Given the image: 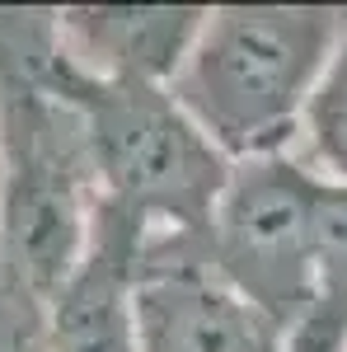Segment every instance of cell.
<instances>
[{
  "mask_svg": "<svg viewBox=\"0 0 347 352\" xmlns=\"http://www.w3.org/2000/svg\"><path fill=\"white\" fill-rule=\"evenodd\" d=\"M56 10H0V268L47 300L80 263L99 179L80 118L47 85Z\"/></svg>",
  "mask_w": 347,
  "mask_h": 352,
  "instance_id": "6da1fadb",
  "label": "cell"
},
{
  "mask_svg": "<svg viewBox=\"0 0 347 352\" xmlns=\"http://www.w3.org/2000/svg\"><path fill=\"white\" fill-rule=\"evenodd\" d=\"M338 28L333 5H216L169 94L230 164L282 155L300 136Z\"/></svg>",
  "mask_w": 347,
  "mask_h": 352,
  "instance_id": "7a4b0ae2",
  "label": "cell"
},
{
  "mask_svg": "<svg viewBox=\"0 0 347 352\" xmlns=\"http://www.w3.org/2000/svg\"><path fill=\"white\" fill-rule=\"evenodd\" d=\"M47 85L80 118L89 164L99 179V202L141 217L150 230H207L230 160L179 109L169 85L89 76L66 56L61 43L47 61Z\"/></svg>",
  "mask_w": 347,
  "mask_h": 352,
  "instance_id": "3957f363",
  "label": "cell"
},
{
  "mask_svg": "<svg viewBox=\"0 0 347 352\" xmlns=\"http://www.w3.org/2000/svg\"><path fill=\"white\" fill-rule=\"evenodd\" d=\"M320 197L324 179L287 151L235 160L202 230L212 272L282 338L310 305Z\"/></svg>",
  "mask_w": 347,
  "mask_h": 352,
  "instance_id": "277c9868",
  "label": "cell"
},
{
  "mask_svg": "<svg viewBox=\"0 0 347 352\" xmlns=\"http://www.w3.org/2000/svg\"><path fill=\"white\" fill-rule=\"evenodd\" d=\"M136 338V352H282V333L212 272L202 235L174 230L146 235Z\"/></svg>",
  "mask_w": 347,
  "mask_h": 352,
  "instance_id": "5b68a950",
  "label": "cell"
},
{
  "mask_svg": "<svg viewBox=\"0 0 347 352\" xmlns=\"http://www.w3.org/2000/svg\"><path fill=\"white\" fill-rule=\"evenodd\" d=\"M150 226L113 202L94 207L89 244L47 296V352H136V282Z\"/></svg>",
  "mask_w": 347,
  "mask_h": 352,
  "instance_id": "8992f818",
  "label": "cell"
},
{
  "mask_svg": "<svg viewBox=\"0 0 347 352\" xmlns=\"http://www.w3.org/2000/svg\"><path fill=\"white\" fill-rule=\"evenodd\" d=\"M207 10L197 5H71L56 10L66 56L104 80L169 85L183 71Z\"/></svg>",
  "mask_w": 347,
  "mask_h": 352,
  "instance_id": "52a82bcc",
  "label": "cell"
},
{
  "mask_svg": "<svg viewBox=\"0 0 347 352\" xmlns=\"http://www.w3.org/2000/svg\"><path fill=\"white\" fill-rule=\"evenodd\" d=\"M282 352H347V184L324 179L315 221V287Z\"/></svg>",
  "mask_w": 347,
  "mask_h": 352,
  "instance_id": "ba28073f",
  "label": "cell"
},
{
  "mask_svg": "<svg viewBox=\"0 0 347 352\" xmlns=\"http://www.w3.org/2000/svg\"><path fill=\"white\" fill-rule=\"evenodd\" d=\"M300 136H305V151H310V169L328 184H347V10H343L333 56L324 66L315 94H310Z\"/></svg>",
  "mask_w": 347,
  "mask_h": 352,
  "instance_id": "9c48e42d",
  "label": "cell"
},
{
  "mask_svg": "<svg viewBox=\"0 0 347 352\" xmlns=\"http://www.w3.org/2000/svg\"><path fill=\"white\" fill-rule=\"evenodd\" d=\"M0 352H47V300L0 268Z\"/></svg>",
  "mask_w": 347,
  "mask_h": 352,
  "instance_id": "30bf717a",
  "label": "cell"
}]
</instances>
